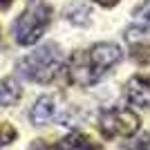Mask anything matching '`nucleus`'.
<instances>
[{
    "label": "nucleus",
    "mask_w": 150,
    "mask_h": 150,
    "mask_svg": "<svg viewBox=\"0 0 150 150\" xmlns=\"http://www.w3.org/2000/svg\"><path fill=\"white\" fill-rule=\"evenodd\" d=\"M20 96H23V88H20V83L13 76L0 79V105L11 108L20 101Z\"/></svg>",
    "instance_id": "6e6552de"
},
{
    "label": "nucleus",
    "mask_w": 150,
    "mask_h": 150,
    "mask_svg": "<svg viewBox=\"0 0 150 150\" xmlns=\"http://www.w3.org/2000/svg\"><path fill=\"white\" fill-rule=\"evenodd\" d=\"M130 56L134 58V61H137L139 65H146V63L150 61V45H144V43H139V45H132V52H130Z\"/></svg>",
    "instance_id": "f8f14e48"
},
{
    "label": "nucleus",
    "mask_w": 150,
    "mask_h": 150,
    "mask_svg": "<svg viewBox=\"0 0 150 150\" xmlns=\"http://www.w3.org/2000/svg\"><path fill=\"white\" fill-rule=\"evenodd\" d=\"M121 58H123V52L119 45L96 43L90 50L72 54L67 63V81L76 88H90L94 83H99Z\"/></svg>",
    "instance_id": "f257e3e1"
},
{
    "label": "nucleus",
    "mask_w": 150,
    "mask_h": 150,
    "mask_svg": "<svg viewBox=\"0 0 150 150\" xmlns=\"http://www.w3.org/2000/svg\"><path fill=\"white\" fill-rule=\"evenodd\" d=\"M56 96H50V94H45L40 99H36V103L31 105L29 110V121L34 125H47L52 119H54V114H56Z\"/></svg>",
    "instance_id": "423d86ee"
},
{
    "label": "nucleus",
    "mask_w": 150,
    "mask_h": 150,
    "mask_svg": "<svg viewBox=\"0 0 150 150\" xmlns=\"http://www.w3.org/2000/svg\"><path fill=\"white\" fill-rule=\"evenodd\" d=\"M63 65V52L56 43L40 45L38 50L27 54L25 58H20L16 69L18 74L27 81L34 83H52L54 76L58 74V69Z\"/></svg>",
    "instance_id": "f03ea898"
},
{
    "label": "nucleus",
    "mask_w": 150,
    "mask_h": 150,
    "mask_svg": "<svg viewBox=\"0 0 150 150\" xmlns=\"http://www.w3.org/2000/svg\"><path fill=\"white\" fill-rule=\"evenodd\" d=\"M65 18H67L69 23H74V25H85L90 20V9L85 5H74L65 11Z\"/></svg>",
    "instance_id": "9d476101"
},
{
    "label": "nucleus",
    "mask_w": 150,
    "mask_h": 150,
    "mask_svg": "<svg viewBox=\"0 0 150 150\" xmlns=\"http://www.w3.org/2000/svg\"><path fill=\"white\" fill-rule=\"evenodd\" d=\"M99 130L105 139H130L139 130V114L130 108H110L101 114Z\"/></svg>",
    "instance_id": "20e7f679"
},
{
    "label": "nucleus",
    "mask_w": 150,
    "mask_h": 150,
    "mask_svg": "<svg viewBox=\"0 0 150 150\" xmlns=\"http://www.w3.org/2000/svg\"><path fill=\"white\" fill-rule=\"evenodd\" d=\"M144 150H150V139L146 141V146H144Z\"/></svg>",
    "instance_id": "2eb2a0df"
},
{
    "label": "nucleus",
    "mask_w": 150,
    "mask_h": 150,
    "mask_svg": "<svg viewBox=\"0 0 150 150\" xmlns=\"http://www.w3.org/2000/svg\"><path fill=\"white\" fill-rule=\"evenodd\" d=\"M52 16H54V11H52V7L47 2H40V0L31 2L13 23V38H16V43L25 45V47L34 45L47 31V27L52 23Z\"/></svg>",
    "instance_id": "7ed1b4c3"
},
{
    "label": "nucleus",
    "mask_w": 150,
    "mask_h": 150,
    "mask_svg": "<svg viewBox=\"0 0 150 150\" xmlns=\"http://www.w3.org/2000/svg\"><path fill=\"white\" fill-rule=\"evenodd\" d=\"M96 5H101V7H114V5H119V0H94Z\"/></svg>",
    "instance_id": "ddd939ff"
},
{
    "label": "nucleus",
    "mask_w": 150,
    "mask_h": 150,
    "mask_svg": "<svg viewBox=\"0 0 150 150\" xmlns=\"http://www.w3.org/2000/svg\"><path fill=\"white\" fill-rule=\"evenodd\" d=\"M16 137H18V132H16V128L11 123H0V148L13 144Z\"/></svg>",
    "instance_id": "9b49d317"
},
{
    "label": "nucleus",
    "mask_w": 150,
    "mask_h": 150,
    "mask_svg": "<svg viewBox=\"0 0 150 150\" xmlns=\"http://www.w3.org/2000/svg\"><path fill=\"white\" fill-rule=\"evenodd\" d=\"M11 2H13V0H0V9H7Z\"/></svg>",
    "instance_id": "4468645a"
},
{
    "label": "nucleus",
    "mask_w": 150,
    "mask_h": 150,
    "mask_svg": "<svg viewBox=\"0 0 150 150\" xmlns=\"http://www.w3.org/2000/svg\"><path fill=\"white\" fill-rule=\"evenodd\" d=\"M125 99L132 105L139 108H150V76L146 74H134L125 83Z\"/></svg>",
    "instance_id": "39448f33"
},
{
    "label": "nucleus",
    "mask_w": 150,
    "mask_h": 150,
    "mask_svg": "<svg viewBox=\"0 0 150 150\" xmlns=\"http://www.w3.org/2000/svg\"><path fill=\"white\" fill-rule=\"evenodd\" d=\"M52 150H101L99 144H94L88 134H81V132H72L65 139H61Z\"/></svg>",
    "instance_id": "0eeeda50"
},
{
    "label": "nucleus",
    "mask_w": 150,
    "mask_h": 150,
    "mask_svg": "<svg viewBox=\"0 0 150 150\" xmlns=\"http://www.w3.org/2000/svg\"><path fill=\"white\" fill-rule=\"evenodd\" d=\"M132 18H134V29L150 31V0L141 2V5L132 11Z\"/></svg>",
    "instance_id": "1a4fd4ad"
}]
</instances>
